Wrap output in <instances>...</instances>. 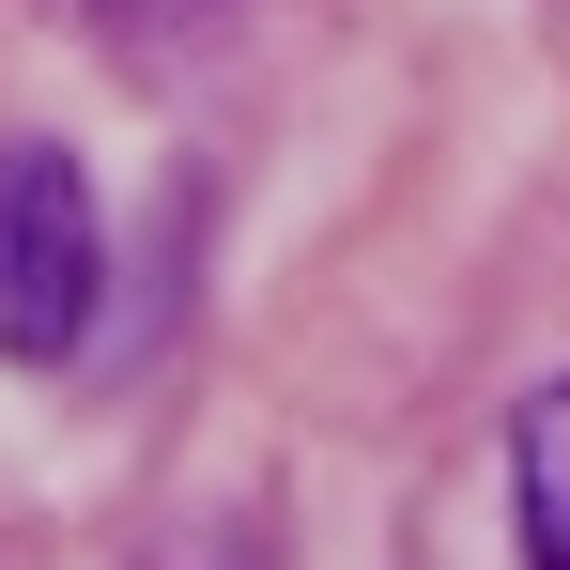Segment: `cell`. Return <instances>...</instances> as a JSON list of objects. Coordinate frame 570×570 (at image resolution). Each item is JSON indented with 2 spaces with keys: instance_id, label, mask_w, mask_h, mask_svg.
Returning <instances> with one entry per match:
<instances>
[{
  "instance_id": "obj_1",
  "label": "cell",
  "mask_w": 570,
  "mask_h": 570,
  "mask_svg": "<svg viewBox=\"0 0 570 570\" xmlns=\"http://www.w3.org/2000/svg\"><path fill=\"white\" fill-rule=\"evenodd\" d=\"M108 308V232H94V186L78 155L47 139H0V355L16 371H62Z\"/></svg>"
},
{
  "instance_id": "obj_2",
  "label": "cell",
  "mask_w": 570,
  "mask_h": 570,
  "mask_svg": "<svg viewBox=\"0 0 570 570\" xmlns=\"http://www.w3.org/2000/svg\"><path fill=\"white\" fill-rule=\"evenodd\" d=\"M509 524H524V570H570V385L509 416Z\"/></svg>"
},
{
  "instance_id": "obj_4",
  "label": "cell",
  "mask_w": 570,
  "mask_h": 570,
  "mask_svg": "<svg viewBox=\"0 0 570 570\" xmlns=\"http://www.w3.org/2000/svg\"><path fill=\"white\" fill-rule=\"evenodd\" d=\"M94 16H170V0H94Z\"/></svg>"
},
{
  "instance_id": "obj_3",
  "label": "cell",
  "mask_w": 570,
  "mask_h": 570,
  "mask_svg": "<svg viewBox=\"0 0 570 570\" xmlns=\"http://www.w3.org/2000/svg\"><path fill=\"white\" fill-rule=\"evenodd\" d=\"M170 570H263V540H232V524H200V540H186Z\"/></svg>"
}]
</instances>
